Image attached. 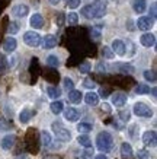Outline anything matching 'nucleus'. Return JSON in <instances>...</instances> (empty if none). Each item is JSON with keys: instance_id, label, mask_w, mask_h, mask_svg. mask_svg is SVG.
Instances as JSON below:
<instances>
[{"instance_id": "40", "label": "nucleus", "mask_w": 157, "mask_h": 159, "mask_svg": "<svg viewBox=\"0 0 157 159\" xmlns=\"http://www.w3.org/2000/svg\"><path fill=\"white\" fill-rule=\"evenodd\" d=\"M55 24H57L58 26H61V25L64 24V15H63L61 12L58 13V18H55Z\"/></svg>"}, {"instance_id": "1", "label": "nucleus", "mask_w": 157, "mask_h": 159, "mask_svg": "<svg viewBox=\"0 0 157 159\" xmlns=\"http://www.w3.org/2000/svg\"><path fill=\"white\" fill-rule=\"evenodd\" d=\"M106 13V3L105 2H95L92 5H87L81 9V15L86 19H95V18H102Z\"/></svg>"}, {"instance_id": "29", "label": "nucleus", "mask_w": 157, "mask_h": 159, "mask_svg": "<svg viewBox=\"0 0 157 159\" xmlns=\"http://www.w3.org/2000/svg\"><path fill=\"white\" fill-rule=\"evenodd\" d=\"M102 56H103L105 58H108V60H111V58L115 57L114 51H112L111 47H108V45H103V48H102Z\"/></svg>"}, {"instance_id": "15", "label": "nucleus", "mask_w": 157, "mask_h": 159, "mask_svg": "<svg viewBox=\"0 0 157 159\" xmlns=\"http://www.w3.org/2000/svg\"><path fill=\"white\" fill-rule=\"evenodd\" d=\"M16 45H18L16 39L13 37H7L5 39V43H3V50H5L6 53H13L15 50H16Z\"/></svg>"}, {"instance_id": "34", "label": "nucleus", "mask_w": 157, "mask_h": 159, "mask_svg": "<svg viewBox=\"0 0 157 159\" xmlns=\"http://www.w3.org/2000/svg\"><path fill=\"white\" fill-rule=\"evenodd\" d=\"M119 118L122 121H129V118H131V112L127 110H121L119 111Z\"/></svg>"}, {"instance_id": "24", "label": "nucleus", "mask_w": 157, "mask_h": 159, "mask_svg": "<svg viewBox=\"0 0 157 159\" xmlns=\"http://www.w3.org/2000/svg\"><path fill=\"white\" fill-rule=\"evenodd\" d=\"M47 93H48V97L52 98V99H57V98L61 97V89L57 86H48L47 89Z\"/></svg>"}, {"instance_id": "33", "label": "nucleus", "mask_w": 157, "mask_h": 159, "mask_svg": "<svg viewBox=\"0 0 157 159\" xmlns=\"http://www.w3.org/2000/svg\"><path fill=\"white\" fill-rule=\"evenodd\" d=\"M92 156H93V149H86L85 152H81L80 155H79V159H92Z\"/></svg>"}, {"instance_id": "42", "label": "nucleus", "mask_w": 157, "mask_h": 159, "mask_svg": "<svg viewBox=\"0 0 157 159\" xmlns=\"http://www.w3.org/2000/svg\"><path fill=\"white\" fill-rule=\"evenodd\" d=\"M99 95H100V97H103V98H106L108 95H109V91H108V89H103V88H102V89H100V92H99Z\"/></svg>"}, {"instance_id": "18", "label": "nucleus", "mask_w": 157, "mask_h": 159, "mask_svg": "<svg viewBox=\"0 0 157 159\" xmlns=\"http://www.w3.org/2000/svg\"><path fill=\"white\" fill-rule=\"evenodd\" d=\"M133 9L137 13H143L147 9V0H133Z\"/></svg>"}, {"instance_id": "28", "label": "nucleus", "mask_w": 157, "mask_h": 159, "mask_svg": "<svg viewBox=\"0 0 157 159\" xmlns=\"http://www.w3.org/2000/svg\"><path fill=\"white\" fill-rule=\"evenodd\" d=\"M41 142H42L44 146H50L51 145V134L48 131H41Z\"/></svg>"}, {"instance_id": "8", "label": "nucleus", "mask_w": 157, "mask_h": 159, "mask_svg": "<svg viewBox=\"0 0 157 159\" xmlns=\"http://www.w3.org/2000/svg\"><path fill=\"white\" fill-rule=\"evenodd\" d=\"M29 13V7L26 5H16L12 7V15L16 18H25Z\"/></svg>"}, {"instance_id": "4", "label": "nucleus", "mask_w": 157, "mask_h": 159, "mask_svg": "<svg viewBox=\"0 0 157 159\" xmlns=\"http://www.w3.org/2000/svg\"><path fill=\"white\" fill-rule=\"evenodd\" d=\"M134 114L137 117H144V118H150L153 116V110L147 104H144V102H137L135 105H134Z\"/></svg>"}, {"instance_id": "20", "label": "nucleus", "mask_w": 157, "mask_h": 159, "mask_svg": "<svg viewBox=\"0 0 157 159\" xmlns=\"http://www.w3.org/2000/svg\"><path fill=\"white\" fill-rule=\"evenodd\" d=\"M33 116V112L29 108H25V110L20 111V114H19V121L22 123V124H26V123H29V120L32 118Z\"/></svg>"}, {"instance_id": "47", "label": "nucleus", "mask_w": 157, "mask_h": 159, "mask_svg": "<svg viewBox=\"0 0 157 159\" xmlns=\"http://www.w3.org/2000/svg\"><path fill=\"white\" fill-rule=\"evenodd\" d=\"M50 3H51V5H58V3H60V0H50Z\"/></svg>"}, {"instance_id": "43", "label": "nucleus", "mask_w": 157, "mask_h": 159, "mask_svg": "<svg viewBox=\"0 0 157 159\" xmlns=\"http://www.w3.org/2000/svg\"><path fill=\"white\" fill-rule=\"evenodd\" d=\"M150 12H151V19H154L156 18V3H153L151 5V9H150Z\"/></svg>"}, {"instance_id": "26", "label": "nucleus", "mask_w": 157, "mask_h": 159, "mask_svg": "<svg viewBox=\"0 0 157 159\" xmlns=\"http://www.w3.org/2000/svg\"><path fill=\"white\" fill-rule=\"evenodd\" d=\"M134 92H135L137 95H144V93H148V92H150V86H147L146 83H140V85L135 86Z\"/></svg>"}, {"instance_id": "44", "label": "nucleus", "mask_w": 157, "mask_h": 159, "mask_svg": "<svg viewBox=\"0 0 157 159\" xmlns=\"http://www.w3.org/2000/svg\"><path fill=\"white\" fill-rule=\"evenodd\" d=\"M44 159H61L60 156H57V155H47Z\"/></svg>"}, {"instance_id": "3", "label": "nucleus", "mask_w": 157, "mask_h": 159, "mask_svg": "<svg viewBox=\"0 0 157 159\" xmlns=\"http://www.w3.org/2000/svg\"><path fill=\"white\" fill-rule=\"evenodd\" d=\"M51 127H52L54 134H55V137L58 140H61V142H70L72 140V133L67 130L61 123H52Z\"/></svg>"}, {"instance_id": "13", "label": "nucleus", "mask_w": 157, "mask_h": 159, "mask_svg": "<svg viewBox=\"0 0 157 159\" xmlns=\"http://www.w3.org/2000/svg\"><path fill=\"white\" fill-rule=\"evenodd\" d=\"M112 51L114 54H118V56H124L125 54V44L124 41H121V39H114L112 41Z\"/></svg>"}, {"instance_id": "48", "label": "nucleus", "mask_w": 157, "mask_h": 159, "mask_svg": "<svg viewBox=\"0 0 157 159\" xmlns=\"http://www.w3.org/2000/svg\"><path fill=\"white\" fill-rule=\"evenodd\" d=\"M98 70H105V66H102V64H99V66H98Z\"/></svg>"}, {"instance_id": "16", "label": "nucleus", "mask_w": 157, "mask_h": 159, "mask_svg": "<svg viewBox=\"0 0 157 159\" xmlns=\"http://www.w3.org/2000/svg\"><path fill=\"white\" fill-rule=\"evenodd\" d=\"M15 140H16V137H15V134H6L3 139H2V148L5 150H9L13 148L15 145Z\"/></svg>"}, {"instance_id": "2", "label": "nucleus", "mask_w": 157, "mask_h": 159, "mask_svg": "<svg viewBox=\"0 0 157 159\" xmlns=\"http://www.w3.org/2000/svg\"><path fill=\"white\" fill-rule=\"evenodd\" d=\"M96 146H98V149H99L100 152H103V153L112 150V148H114V139H112L111 133H108V131H100L99 134H98V137H96Z\"/></svg>"}, {"instance_id": "22", "label": "nucleus", "mask_w": 157, "mask_h": 159, "mask_svg": "<svg viewBox=\"0 0 157 159\" xmlns=\"http://www.w3.org/2000/svg\"><path fill=\"white\" fill-rule=\"evenodd\" d=\"M77 142H79V145L83 146V148H86V149H90L92 148V140L87 134L79 136V137H77Z\"/></svg>"}, {"instance_id": "45", "label": "nucleus", "mask_w": 157, "mask_h": 159, "mask_svg": "<svg viewBox=\"0 0 157 159\" xmlns=\"http://www.w3.org/2000/svg\"><path fill=\"white\" fill-rule=\"evenodd\" d=\"M102 110L106 111V112H109V111H111V107L108 105V104H103V105H102Z\"/></svg>"}, {"instance_id": "27", "label": "nucleus", "mask_w": 157, "mask_h": 159, "mask_svg": "<svg viewBox=\"0 0 157 159\" xmlns=\"http://www.w3.org/2000/svg\"><path fill=\"white\" fill-rule=\"evenodd\" d=\"M66 22L68 25H77V22H79V15H77L76 12H70V13L66 16Z\"/></svg>"}, {"instance_id": "35", "label": "nucleus", "mask_w": 157, "mask_h": 159, "mask_svg": "<svg viewBox=\"0 0 157 159\" xmlns=\"http://www.w3.org/2000/svg\"><path fill=\"white\" fill-rule=\"evenodd\" d=\"M83 86H85L86 89H93V88L96 86V83L92 80L90 77H86L85 80H83Z\"/></svg>"}, {"instance_id": "46", "label": "nucleus", "mask_w": 157, "mask_h": 159, "mask_svg": "<svg viewBox=\"0 0 157 159\" xmlns=\"http://www.w3.org/2000/svg\"><path fill=\"white\" fill-rule=\"evenodd\" d=\"M95 159H108V156H106V155H103V153H100V155H98Z\"/></svg>"}, {"instance_id": "10", "label": "nucleus", "mask_w": 157, "mask_h": 159, "mask_svg": "<svg viewBox=\"0 0 157 159\" xmlns=\"http://www.w3.org/2000/svg\"><path fill=\"white\" fill-rule=\"evenodd\" d=\"M143 142H144V145H147V146H156V142H157L156 131L154 130L146 131L143 134Z\"/></svg>"}, {"instance_id": "32", "label": "nucleus", "mask_w": 157, "mask_h": 159, "mask_svg": "<svg viewBox=\"0 0 157 159\" xmlns=\"http://www.w3.org/2000/svg\"><path fill=\"white\" fill-rule=\"evenodd\" d=\"M63 83H64V88H66L67 91H73L74 89V82H73L70 77H64Z\"/></svg>"}, {"instance_id": "17", "label": "nucleus", "mask_w": 157, "mask_h": 159, "mask_svg": "<svg viewBox=\"0 0 157 159\" xmlns=\"http://www.w3.org/2000/svg\"><path fill=\"white\" fill-rule=\"evenodd\" d=\"M85 102L87 105H92V107L98 105V102H99V95L95 93V92H87L85 95Z\"/></svg>"}, {"instance_id": "41", "label": "nucleus", "mask_w": 157, "mask_h": 159, "mask_svg": "<svg viewBox=\"0 0 157 159\" xmlns=\"http://www.w3.org/2000/svg\"><path fill=\"white\" fill-rule=\"evenodd\" d=\"M92 35H93V38L95 39H99L100 38V32L98 29H92Z\"/></svg>"}, {"instance_id": "5", "label": "nucleus", "mask_w": 157, "mask_h": 159, "mask_svg": "<svg viewBox=\"0 0 157 159\" xmlns=\"http://www.w3.org/2000/svg\"><path fill=\"white\" fill-rule=\"evenodd\" d=\"M24 41L29 47H38L41 44V35L38 32H33V31H26L24 34Z\"/></svg>"}, {"instance_id": "38", "label": "nucleus", "mask_w": 157, "mask_h": 159, "mask_svg": "<svg viewBox=\"0 0 157 159\" xmlns=\"http://www.w3.org/2000/svg\"><path fill=\"white\" fill-rule=\"evenodd\" d=\"M79 70H80V73H89L90 72V64L89 63H83V64L79 66Z\"/></svg>"}, {"instance_id": "25", "label": "nucleus", "mask_w": 157, "mask_h": 159, "mask_svg": "<svg viewBox=\"0 0 157 159\" xmlns=\"http://www.w3.org/2000/svg\"><path fill=\"white\" fill-rule=\"evenodd\" d=\"M92 129H93V125L90 124V123H79L77 124V131L79 133H89V131H92Z\"/></svg>"}, {"instance_id": "19", "label": "nucleus", "mask_w": 157, "mask_h": 159, "mask_svg": "<svg viewBox=\"0 0 157 159\" xmlns=\"http://www.w3.org/2000/svg\"><path fill=\"white\" fill-rule=\"evenodd\" d=\"M68 101L72 102V104H80L81 98H83V95H81L80 91H76V89H73V91L68 92Z\"/></svg>"}, {"instance_id": "6", "label": "nucleus", "mask_w": 157, "mask_h": 159, "mask_svg": "<svg viewBox=\"0 0 157 159\" xmlns=\"http://www.w3.org/2000/svg\"><path fill=\"white\" fill-rule=\"evenodd\" d=\"M153 26V19L150 16H141L137 20V28L141 31H150Z\"/></svg>"}, {"instance_id": "39", "label": "nucleus", "mask_w": 157, "mask_h": 159, "mask_svg": "<svg viewBox=\"0 0 157 159\" xmlns=\"http://www.w3.org/2000/svg\"><path fill=\"white\" fill-rule=\"evenodd\" d=\"M80 2L81 0H68V7L70 9H76L80 6Z\"/></svg>"}, {"instance_id": "12", "label": "nucleus", "mask_w": 157, "mask_h": 159, "mask_svg": "<svg viewBox=\"0 0 157 159\" xmlns=\"http://www.w3.org/2000/svg\"><path fill=\"white\" fill-rule=\"evenodd\" d=\"M57 45V37L55 35H52V34H48L44 37V41H42V47L45 50H51L54 48Z\"/></svg>"}, {"instance_id": "30", "label": "nucleus", "mask_w": 157, "mask_h": 159, "mask_svg": "<svg viewBox=\"0 0 157 159\" xmlns=\"http://www.w3.org/2000/svg\"><path fill=\"white\" fill-rule=\"evenodd\" d=\"M47 63H48V66H51V67H58L60 66V60H58L57 56H48Z\"/></svg>"}, {"instance_id": "36", "label": "nucleus", "mask_w": 157, "mask_h": 159, "mask_svg": "<svg viewBox=\"0 0 157 159\" xmlns=\"http://www.w3.org/2000/svg\"><path fill=\"white\" fill-rule=\"evenodd\" d=\"M137 159H150V153L146 149H140L137 152Z\"/></svg>"}, {"instance_id": "31", "label": "nucleus", "mask_w": 157, "mask_h": 159, "mask_svg": "<svg viewBox=\"0 0 157 159\" xmlns=\"http://www.w3.org/2000/svg\"><path fill=\"white\" fill-rule=\"evenodd\" d=\"M144 79L147 80V82H156V72L154 70H146L144 72Z\"/></svg>"}, {"instance_id": "21", "label": "nucleus", "mask_w": 157, "mask_h": 159, "mask_svg": "<svg viewBox=\"0 0 157 159\" xmlns=\"http://www.w3.org/2000/svg\"><path fill=\"white\" fill-rule=\"evenodd\" d=\"M121 155H122V158H125V159H128L133 156V148H131L129 143L125 142V143L121 145Z\"/></svg>"}, {"instance_id": "9", "label": "nucleus", "mask_w": 157, "mask_h": 159, "mask_svg": "<svg viewBox=\"0 0 157 159\" xmlns=\"http://www.w3.org/2000/svg\"><path fill=\"white\" fill-rule=\"evenodd\" d=\"M127 95H125L124 92H115L114 95H112V104L115 107H124L127 104Z\"/></svg>"}, {"instance_id": "37", "label": "nucleus", "mask_w": 157, "mask_h": 159, "mask_svg": "<svg viewBox=\"0 0 157 159\" xmlns=\"http://www.w3.org/2000/svg\"><path fill=\"white\" fill-rule=\"evenodd\" d=\"M18 31H19V24H18V22H10V25H9L10 34H16Z\"/></svg>"}, {"instance_id": "14", "label": "nucleus", "mask_w": 157, "mask_h": 159, "mask_svg": "<svg viewBox=\"0 0 157 159\" xmlns=\"http://www.w3.org/2000/svg\"><path fill=\"white\" fill-rule=\"evenodd\" d=\"M29 24H31V26H32V28H35V29L42 28V25H44V18H42V15L33 13L32 16H31V19H29Z\"/></svg>"}, {"instance_id": "7", "label": "nucleus", "mask_w": 157, "mask_h": 159, "mask_svg": "<svg viewBox=\"0 0 157 159\" xmlns=\"http://www.w3.org/2000/svg\"><path fill=\"white\" fill-rule=\"evenodd\" d=\"M64 118L67 121H70V123H74L80 118V111L77 110V108H67L64 111Z\"/></svg>"}, {"instance_id": "11", "label": "nucleus", "mask_w": 157, "mask_h": 159, "mask_svg": "<svg viewBox=\"0 0 157 159\" xmlns=\"http://www.w3.org/2000/svg\"><path fill=\"white\" fill-rule=\"evenodd\" d=\"M140 43L144 47H153L156 44V37L153 34H150V32H146V34H143L140 37Z\"/></svg>"}, {"instance_id": "23", "label": "nucleus", "mask_w": 157, "mask_h": 159, "mask_svg": "<svg viewBox=\"0 0 157 159\" xmlns=\"http://www.w3.org/2000/svg\"><path fill=\"white\" fill-rule=\"evenodd\" d=\"M63 108H64V105H63L61 101H54V102H51V105H50V110H51V112H52V114H55V116L61 114Z\"/></svg>"}]
</instances>
